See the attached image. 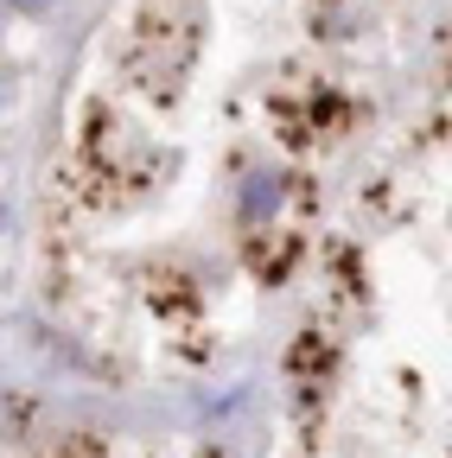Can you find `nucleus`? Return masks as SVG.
<instances>
[{
	"label": "nucleus",
	"instance_id": "nucleus-1",
	"mask_svg": "<svg viewBox=\"0 0 452 458\" xmlns=\"http://www.w3.org/2000/svg\"><path fill=\"white\" fill-rule=\"evenodd\" d=\"M274 204H280V185L255 172V179H249V191H243V216H268Z\"/></svg>",
	"mask_w": 452,
	"mask_h": 458
},
{
	"label": "nucleus",
	"instance_id": "nucleus-2",
	"mask_svg": "<svg viewBox=\"0 0 452 458\" xmlns=\"http://www.w3.org/2000/svg\"><path fill=\"white\" fill-rule=\"evenodd\" d=\"M20 13H51V0H13Z\"/></svg>",
	"mask_w": 452,
	"mask_h": 458
}]
</instances>
